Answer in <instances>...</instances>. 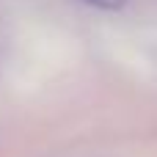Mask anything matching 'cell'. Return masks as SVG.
I'll return each mask as SVG.
<instances>
[{"label":"cell","instance_id":"6da1fadb","mask_svg":"<svg viewBox=\"0 0 157 157\" xmlns=\"http://www.w3.org/2000/svg\"><path fill=\"white\" fill-rule=\"evenodd\" d=\"M80 3H86L91 8H102V11H119V8H124L127 0H80Z\"/></svg>","mask_w":157,"mask_h":157}]
</instances>
